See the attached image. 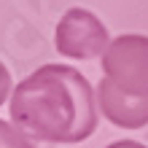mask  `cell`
I'll list each match as a JSON object with an SVG mask.
<instances>
[{"label":"cell","mask_w":148,"mask_h":148,"mask_svg":"<svg viewBox=\"0 0 148 148\" xmlns=\"http://www.w3.org/2000/svg\"><path fill=\"white\" fill-rule=\"evenodd\" d=\"M11 121L40 143H81L100 121L97 92L70 65H43L16 84Z\"/></svg>","instance_id":"obj_1"},{"label":"cell","mask_w":148,"mask_h":148,"mask_svg":"<svg viewBox=\"0 0 148 148\" xmlns=\"http://www.w3.org/2000/svg\"><path fill=\"white\" fill-rule=\"evenodd\" d=\"M102 73L127 94H148V35H119L102 54Z\"/></svg>","instance_id":"obj_2"},{"label":"cell","mask_w":148,"mask_h":148,"mask_svg":"<svg viewBox=\"0 0 148 148\" xmlns=\"http://www.w3.org/2000/svg\"><path fill=\"white\" fill-rule=\"evenodd\" d=\"M110 40L108 27L86 8H67L54 32V49L67 59L102 57Z\"/></svg>","instance_id":"obj_3"},{"label":"cell","mask_w":148,"mask_h":148,"mask_svg":"<svg viewBox=\"0 0 148 148\" xmlns=\"http://www.w3.org/2000/svg\"><path fill=\"white\" fill-rule=\"evenodd\" d=\"M97 108L113 127L140 129L148 124V94H127L110 78L97 84Z\"/></svg>","instance_id":"obj_4"},{"label":"cell","mask_w":148,"mask_h":148,"mask_svg":"<svg viewBox=\"0 0 148 148\" xmlns=\"http://www.w3.org/2000/svg\"><path fill=\"white\" fill-rule=\"evenodd\" d=\"M0 148H32V140L19 127L0 119Z\"/></svg>","instance_id":"obj_5"},{"label":"cell","mask_w":148,"mask_h":148,"mask_svg":"<svg viewBox=\"0 0 148 148\" xmlns=\"http://www.w3.org/2000/svg\"><path fill=\"white\" fill-rule=\"evenodd\" d=\"M11 73H8V67L0 62V105L8 100V94H11Z\"/></svg>","instance_id":"obj_6"},{"label":"cell","mask_w":148,"mask_h":148,"mask_svg":"<svg viewBox=\"0 0 148 148\" xmlns=\"http://www.w3.org/2000/svg\"><path fill=\"white\" fill-rule=\"evenodd\" d=\"M108 148H148V145L137 143V140H116V143H110Z\"/></svg>","instance_id":"obj_7"}]
</instances>
